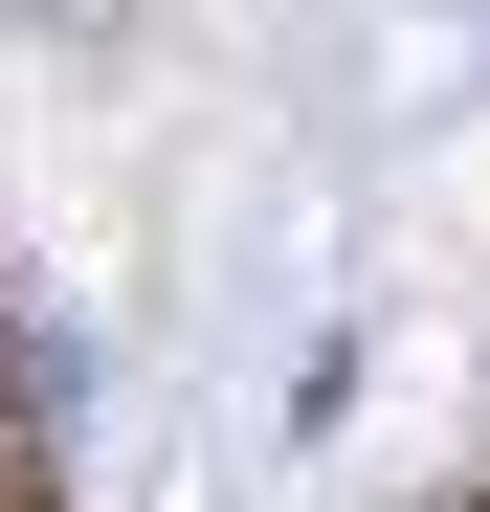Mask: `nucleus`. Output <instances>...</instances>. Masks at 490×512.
Wrapping results in <instances>:
<instances>
[{"mask_svg":"<svg viewBox=\"0 0 490 512\" xmlns=\"http://www.w3.org/2000/svg\"><path fill=\"white\" fill-rule=\"evenodd\" d=\"M0 512H67V446H45V401L0 379Z\"/></svg>","mask_w":490,"mask_h":512,"instance_id":"obj_1","label":"nucleus"},{"mask_svg":"<svg viewBox=\"0 0 490 512\" xmlns=\"http://www.w3.org/2000/svg\"><path fill=\"white\" fill-rule=\"evenodd\" d=\"M0 379H23V268H0Z\"/></svg>","mask_w":490,"mask_h":512,"instance_id":"obj_2","label":"nucleus"}]
</instances>
